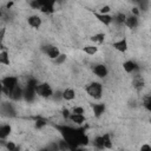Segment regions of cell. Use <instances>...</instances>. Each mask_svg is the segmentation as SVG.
<instances>
[{
    "mask_svg": "<svg viewBox=\"0 0 151 151\" xmlns=\"http://www.w3.org/2000/svg\"><path fill=\"white\" fill-rule=\"evenodd\" d=\"M66 58H67L66 54L60 53L55 59H53V61H54V64H57V65H61V64H64V63L66 61Z\"/></svg>",
    "mask_w": 151,
    "mask_h": 151,
    "instance_id": "f1b7e54d",
    "label": "cell"
},
{
    "mask_svg": "<svg viewBox=\"0 0 151 151\" xmlns=\"http://www.w3.org/2000/svg\"><path fill=\"white\" fill-rule=\"evenodd\" d=\"M12 132V126L9 124H0V139H7Z\"/></svg>",
    "mask_w": 151,
    "mask_h": 151,
    "instance_id": "d6986e66",
    "label": "cell"
},
{
    "mask_svg": "<svg viewBox=\"0 0 151 151\" xmlns=\"http://www.w3.org/2000/svg\"><path fill=\"white\" fill-rule=\"evenodd\" d=\"M103 137V143H104V149H111L112 147V139L110 133H104L101 134Z\"/></svg>",
    "mask_w": 151,
    "mask_h": 151,
    "instance_id": "d4e9b609",
    "label": "cell"
},
{
    "mask_svg": "<svg viewBox=\"0 0 151 151\" xmlns=\"http://www.w3.org/2000/svg\"><path fill=\"white\" fill-rule=\"evenodd\" d=\"M70 111H71V113H77V114H84V113H85L84 107L80 106V105H76V106H73Z\"/></svg>",
    "mask_w": 151,
    "mask_h": 151,
    "instance_id": "f546056e",
    "label": "cell"
},
{
    "mask_svg": "<svg viewBox=\"0 0 151 151\" xmlns=\"http://www.w3.org/2000/svg\"><path fill=\"white\" fill-rule=\"evenodd\" d=\"M143 106L145 107L146 111H151V97L149 94H146L144 98H143Z\"/></svg>",
    "mask_w": 151,
    "mask_h": 151,
    "instance_id": "83f0119b",
    "label": "cell"
},
{
    "mask_svg": "<svg viewBox=\"0 0 151 151\" xmlns=\"http://www.w3.org/2000/svg\"><path fill=\"white\" fill-rule=\"evenodd\" d=\"M129 1H131V2H133V4H137L138 0H129Z\"/></svg>",
    "mask_w": 151,
    "mask_h": 151,
    "instance_id": "74e56055",
    "label": "cell"
},
{
    "mask_svg": "<svg viewBox=\"0 0 151 151\" xmlns=\"http://www.w3.org/2000/svg\"><path fill=\"white\" fill-rule=\"evenodd\" d=\"M61 97H63V100L71 101L76 98V91L72 87H66L64 91H61Z\"/></svg>",
    "mask_w": 151,
    "mask_h": 151,
    "instance_id": "e0dca14e",
    "label": "cell"
},
{
    "mask_svg": "<svg viewBox=\"0 0 151 151\" xmlns=\"http://www.w3.org/2000/svg\"><path fill=\"white\" fill-rule=\"evenodd\" d=\"M53 126L59 132L60 137L67 143V145L70 146V150H78L81 146L88 145L90 143L85 127L80 125L78 127H74L66 124H54Z\"/></svg>",
    "mask_w": 151,
    "mask_h": 151,
    "instance_id": "6da1fadb",
    "label": "cell"
},
{
    "mask_svg": "<svg viewBox=\"0 0 151 151\" xmlns=\"http://www.w3.org/2000/svg\"><path fill=\"white\" fill-rule=\"evenodd\" d=\"M5 33H6V28H1L0 29V50H4V38H5Z\"/></svg>",
    "mask_w": 151,
    "mask_h": 151,
    "instance_id": "d6a6232c",
    "label": "cell"
},
{
    "mask_svg": "<svg viewBox=\"0 0 151 151\" xmlns=\"http://www.w3.org/2000/svg\"><path fill=\"white\" fill-rule=\"evenodd\" d=\"M4 146H5L7 150H11V151H13V150H15V149H17V145H15L13 142H9V140H6Z\"/></svg>",
    "mask_w": 151,
    "mask_h": 151,
    "instance_id": "836d02e7",
    "label": "cell"
},
{
    "mask_svg": "<svg viewBox=\"0 0 151 151\" xmlns=\"http://www.w3.org/2000/svg\"><path fill=\"white\" fill-rule=\"evenodd\" d=\"M70 113H71L70 109H63V110H61V116H63V118H64V119H66V120L68 119Z\"/></svg>",
    "mask_w": 151,
    "mask_h": 151,
    "instance_id": "e575fe53",
    "label": "cell"
},
{
    "mask_svg": "<svg viewBox=\"0 0 151 151\" xmlns=\"http://www.w3.org/2000/svg\"><path fill=\"white\" fill-rule=\"evenodd\" d=\"M93 146L99 149V150H103L104 149V143H103V137L101 134L100 136H97L94 139H93Z\"/></svg>",
    "mask_w": 151,
    "mask_h": 151,
    "instance_id": "484cf974",
    "label": "cell"
},
{
    "mask_svg": "<svg viewBox=\"0 0 151 151\" xmlns=\"http://www.w3.org/2000/svg\"><path fill=\"white\" fill-rule=\"evenodd\" d=\"M39 81L35 79V78H29L24 87V96H22V99L27 103H32L37 98V92H35V86Z\"/></svg>",
    "mask_w": 151,
    "mask_h": 151,
    "instance_id": "7a4b0ae2",
    "label": "cell"
},
{
    "mask_svg": "<svg viewBox=\"0 0 151 151\" xmlns=\"http://www.w3.org/2000/svg\"><path fill=\"white\" fill-rule=\"evenodd\" d=\"M42 51H44V53L50 58V59H55L61 52H60V50H59V47H57V46H54V45H46V46H42V48H41Z\"/></svg>",
    "mask_w": 151,
    "mask_h": 151,
    "instance_id": "9c48e42d",
    "label": "cell"
},
{
    "mask_svg": "<svg viewBox=\"0 0 151 151\" xmlns=\"http://www.w3.org/2000/svg\"><path fill=\"white\" fill-rule=\"evenodd\" d=\"M125 18H126V14L125 13L118 12L114 15H112V22L114 25H117V26H123L124 22H125Z\"/></svg>",
    "mask_w": 151,
    "mask_h": 151,
    "instance_id": "ffe728a7",
    "label": "cell"
},
{
    "mask_svg": "<svg viewBox=\"0 0 151 151\" xmlns=\"http://www.w3.org/2000/svg\"><path fill=\"white\" fill-rule=\"evenodd\" d=\"M2 85V93L8 96L18 85H19V77L17 76H6L0 79Z\"/></svg>",
    "mask_w": 151,
    "mask_h": 151,
    "instance_id": "3957f363",
    "label": "cell"
},
{
    "mask_svg": "<svg viewBox=\"0 0 151 151\" xmlns=\"http://www.w3.org/2000/svg\"><path fill=\"white\" fill-rule=\"evenodd\" d=\"M83 51L87 54V55H94L98 52V47L96 45H86L83 47Z\"/></svg>",
    "mask_w": 151,
    "mask_h": 151,
    "instance_id": "cb8c5ba5",
    "label": "cell"
},
{
    "mask_svg": "<svg viewBox=\"0 0 151 151\" xmlns=\"http://www.w3.org/2000/svg\"><path fill=\"white\" fill-rule=\"evenodd\" d=\"M0 114L5 118H13L17 116L15 106L12 101H4L0 104Z\"/></svg>",
    "mask_w": 151,
    "mask_h": 151,
    "instance_id": "8992f818",
    "label": "cell"
},
{
    "mask_svg": "<svg viewBox=\"0 0 151 151\" xmlns=\"http://www.w3.org/2000/svg\"><path fill=\"white\" fill-rule=\"evenodd\" d=\"M112 47H113L116 51H118V52H122V53L126 52V51H127V47H129L127 39H126V38H120V39L113 41V42H112Z\"/></svg>",
    "mask_w": 151,
    "mask_h": 151,
    "instance_id": "30bf717a",
    "label": "cell"
},
{
    "mask_svg": "<svg viewBox=\"0 0 151 151\" xmlns=\"http://www.w3.org/2000/svg\"><path fill=\"white\" fill-rule=\"evenodd\" d=\"M37 1V9L45 14H53L54 13V6L57 4V0H35Z\"/></svg>",
    "mask_w": 151,
    "mask_h": 151,
    "instance_id": "5b68a950",
    "label": "cell"
},
{
    "mask_svg": "<svg viewBox=\"0 0 151 151\" xmlns=\"http://www.w3.org/2000/svg\"><path fill=\"white\" fill-rule=\"evenodd\" d=\"M67 120H70L71 123H73V124H76V125H81V124H84L85 122H86V117L84 116V114H77V113H70V116H68V119Z\"/></svg>",
    "mask_w": 151,
    "mask_h": 151,
    "instance_id": "2e32d148",
    "label": "cell"
},
{
    "mask_svg": "<svg viewBox=\"0 0 151 151\" xmlns=\"http://www.w3.org/2000/svg\"><path fill=\"white\" fill-rule=\"evenodd\" d=\"M91 109H92L94 117L100 118L106 111V105L104 103H93V104H91Z\"/></svg>",
    "mask_w": 151,
    "mask_h": 151,
    "instance_id": "8fae6325",
    "label": "cell"
},
{
    "mask_svg": "<svg viewBox=\"0 0 151 151\" xmlns=\"http://www.w3.org/2000/svg\"><path fill=\"white\" fill-rule=\"evenodd\" d=\"M124 25H125L127 28H130V29L137 28V27H138V25H139L138 15H134V14H132V13H131V14H129V15H126Z\"/></svg>",
    "mask_w": 151,
    "mask_h": 151,
    "instance_id": "7c38bea8",
    "label": "cell"
},
{
    "mask_svg": "<svg viewBox=\"0 0 151 151\" xmlns=\"http://www.w3.org/2000/svg\"><path fill=\"white\" fill-rule=\"evenodd\" d=\"M85 91L87 96H90L94 100H99L103 97V84L99 81H92L85 87Z\"/></svg>",
    "mask_w": 151,
    "mask_h": 151,
    "instance_id": "277c9868",
    "label": "cell"
},
{
    "mask_svg": "<svg viewBox=\"0 0 151 151\" xmlns=\"http://www.w3.org/2000/svg\"><path fill=\"white\" fill-rule=\"evenodd\" d=\"M123 70L126 72V73H134L139 70V66L138 64L134 61V60H125L123 63Z\"/></svg>",
    "mask_w": 151,
    "mask_h": 151,
    "instance_id": "4fadbf2b",
    "label": "cell"
},
{
    "mask_svg": "<svg viewBox=\"0 0 151 151\" xmlns=\"http://www.w3.org/2000/svg\"><path fill=\"white\" fill-rule=\"evenodd\" d=\"M0 65L9 66L11 65V59H9V53L7 50H1L0 51Z\"/></svg>",
    "mask_w": 151,
    "mask_h": 151,
    "instance_id": "44dd1931",
    "label": "cell"
},
{
    "mask_svg": "<svg viewBox=\"0 0 151 151\" xmlns=\"http://www.w3.org/2000/svg\"><path fill=\"white\" fill-rule=\"evenodd\" d=\"M94 17H96L101 24H104L105 26H110V25L112 24V15H110V14H100V13L96 12V13H94Z\"/></svg>",
    "mask_w": 151,
    "mask_h": 151,
    "instance_id": "ac0fdd59",
    "label": "cell"
},
{
    "mask_svg": "<svg viewBox=\"0 0 151 151\" xmlns=\"http://www.w3.org/2000/svg\"><path fill=\"white\" fill-rule=\"evenodd\" d=\"M92 72L100 79H104L107 77L109 74V68L105 64H96L93 67H92Z\"/></svg>",
    "mask_w": 151,
    "mask_h": 151,
    "instance_id": "ba28073f",
    "label": "cell"
},
{
    "mask_svg": "<svg viewBox=\"0 0 151 151\" xmlns=\"http://www.w3.org/2000/svg\"><path fill=\"white\" fill-rule=\"evenodd\" d=\"M27 24L32 27V28H40L41 24H42V20L39 15L37 14H33V15H29L27 18Z\"/></svg>",
    "mask_w": 151,
    "mask_h": 151,
    "instance_id": "9a60e30c",
    "label": "cell"
},
{
    "mask_svg": "<svg viewBox=\"0 0 151 151\" xmlns=\"http://www.w3.org/2000/svg\"><path fill=\"white\" fill-rule=\"evenodd\" d=\"M2 94V85H1V81H0V97Z\"/></svg>",
    "mask_w": 151,
    "mask_h": 151,
    "instance_id": "8d00e7d4",
    "label": "cell"
},
{
    "mask_svg": "<svg viewBox=\"0 0 151 151\" xmlns=\"http://www.w3.org/2000/svg\"><path fill=\"white\" fill-rule=\"evenodd\" d=\"M22 96H24V87H21L20 85H18L7 97L12 100V101H20L22 99Z\"/></svg>",
    "mask_w": 151,
    "mask_h": 151,
    "instance_id": "5bb4252c",
    "label": "cell"
},
{
    "mask_svg": "<svg viewBox=\"0 0 151 151\" xmlns=\"http://www.w3.org/2000/svg\"><path fill=\"white\" fill-rule=\"evenodd\" d=\"M46 125H47V120L44 119V118H41V117H39V118L35 120V127H37V129H42V127L46 126Z\"/></svg>",
    "mask_w": 151,
    "mask_h": 151,
    "instance_id": "4dcf8cb0",
    "label": "cell"
},
{
    "mask_svg": "<svg viewBox=\"0 0 151 151\" xmlns=\"http://www.w3.org/2000/svg\"><path fill=\"white\" fill-rule=\"evenodd\" d=\"M90 40L94 44H103L105 40V33H96L90 38Z\"/></svg>",
    "mask_w": 151,
    "mask_h": 151,
    "instance_id": "603a6c76",
    "label": "cell"
},
{
    "mask_svg": "<svg viewBox=\"0 0 151 151\" xmlns=\"http://www.w3.org/2000/svg\"><path fill=\"white\" fill-rule=\"evenodd\" d=\"M137 4H138V6H139L140 11H143V12L147 11L149 7H150V0H138Z\"/></svg>",
    "mask_w": 151,
    "mask_h": 151,
    "instance_id": "4316f807",
    "label": "cell"
},
{
    "mask_svg": "<svg viewBox=\"0 0 151 151\" xmlns=\"http://www.w3.org/2000/svg\"><path fill=\"white\" fill-rule=\"evenodd\" d=\"M144 85H145V81H144V79H143L139 74H137V76H134V77H133L132 86H133L137 91H140V90L144 87Z\"/></svg>",
    "mask_w": 151,
    "mask_h": 151,
    "instance_id": "7402d4cb",
    "label": "cell"
},
{
    "mask_svg": "<svg viewBox=\"0 0 151 151\" xmlns=\"http://www.w3.org/2000/svg\"><path fill=\"white\" fill-rule=\"evenodd\" d=\"M110 12H111V7H110L109 5L101 6V7L99 8V11H98V13H100V14H109Z\"/></svg>",
    "mask_w": 151,
    "mask_h": 151,
    "instance_id": "1f68e13d",
    "label": "cell"
},
{
    "mask_svg": "<svg viewBox=\"0 0 151 151\" xmlns=\"http://www.w3.org/2000/svg\"><path fill=\"white\" fill-rule=\"evenodd\" d=\"M140 150H142V151H151V146H150L149 144H145V145H142Z\"/></svg>",
    "mask_w": 151,
    "mask_h": 151,
    "instance_id": "d590c367",
    "label": "cell"
},
{
    "mask_svg": "<svg viewBox=\"0 0 151 151\" xmlns=\"http://www.w3.org/2000/svg\"><path fill=\"white\" fill-rule=\"evenodd\" d=\"M35 92L37 96L41 97V98H51L53 94V88L51 87L50 84L47 83H38L35 86Z\"/></svg>",
    "mask_w": 151,
    "mask_h": 151,
    "instance_id": "52a82bcc",
    "label": "cell"
}]
</instances>
